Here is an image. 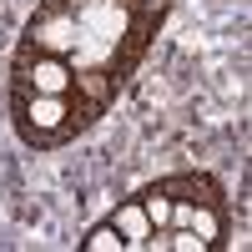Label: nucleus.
Here are the masks:
<instances>
[{"label": "nucleus", "mask_w": 252, "mask_h": 252, "mask_svg": "<svg viewBox=\"0 0 252 252\" xmlns=\"http://www.w3.org/2000/svg\"><path fill=\"white\" fill-rule=\"evenodd\" d=\"M177 0H40L10 56V126L31 152L86 136L116 106Z\"/></svg>", "instance_id": "nucleus-1"}, {"label": "nucleus", "mask_w": 252, "mask_h": 252, "mask_svg": "<svg viewBox=\"0 0 252 252\" xmlns=\"http://www.w3.org/2000/svg\"><path fill=\"white\" fill-rule=\"evenodd\" d=\"M232 237V202L212 172H172L136 187L101 217L81 252H217Z\"/></svg>", "instance_id": "nucleus-2"}]
</instances>
